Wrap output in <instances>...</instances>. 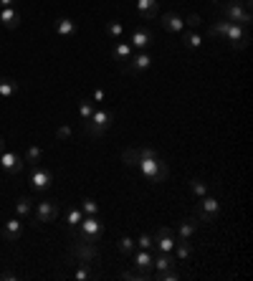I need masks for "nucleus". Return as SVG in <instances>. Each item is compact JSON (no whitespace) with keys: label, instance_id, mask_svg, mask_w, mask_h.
Segmentation results:
<instances>
[{"label":"nucleus","instance_id":"f257e3e1","mask_svg":"<svg viewBox=\"0 0 253 281\" xmlns=\"http://www.w3.org/2000/svg\"><path fill=\"white\" fill-rule=\"evenodd\" d=\"M225 21L238 23V26H250L253 16H250V0H228L220 6Z\"/></svg>","mask_w":253,"mask_h":281},{"label":"nucleus","instance_id":"f03ea898","mask_svg":"<svg viewBox=\"0 0 253 281\" xmlns=\"http://www.w3.org/2000/svg\"><path fill=\"white\" fill-rule=\"evenodd\" d=\"M112 122H114V112H109V109H94V114L86 119V132L91 137H102L112 127Z\"/></svg>","mask_w":253,"mask_h":281},{"label":"nucleus","instance_id":"7ed1b4c3","mask_svg":"<svg viewBox=\"0 0 253 281\" xmlns=\"http://www.w3.org/2000/svg\"><path fill=\"white\" fill-rule=\"evenodd\" d=\"M137 167L142 170V175L149 180V182H162L167 177V165L160 160V157H144L137 162Z\"/></svg>","mask_w":253,"mask_h":281},{"label":"nucleus","instance_id":"20e7f679","mask_svg":"<svg viewBox=\"0 0 253 281\" xmlns=\"http://www.w3.org/2000/svg\"><path fill=\"white\" fill-rule=\"evenodd\" d=\"M102 233H104V223L96 220V215H89L86 220L79 223V233H76V238L84 241V243H96V238H99Z\"/></svg>","mask_w":253,"mask_h":281},{"label":"nucleus","instance_id":"39448f33","mask_svg":"<svg viewBox=\"0 0 253 281\" xmlns=\"http://www.w3.org/2000/svg\"><path fill=\"white\" fill-rule=\"evenodd\" d=\"M220 210V203L215 200V198H208V195H203V200H200V208L195 210V218L197 220H203V223H213V215Z\"/></svg>","mask_w":253,"mask_h":281},{"label":"nucleus","instance_id":"423d86ee","mask_svg":"<svg viewBox=\"0 0 253 281\" xmlns=\"http://www.w3.org/2000/svg\"><path fill=\"white\" fill-rule=\"evenodd\" d=\"M225 38L230 41V46L233 49H245L248 46V31H245V26H238V23H230L228 26V31H225Z\"/></svg>","mask_w":253,"mask_h":281},{"label":"nucleus","instance_id":"0eeeda50","mask_svg":"<svg viewBox=\"0 0 253 281\" xmlns=\"http://www.w3.org/2000/svg\"><path fill=\"white\" fill-rule=\"evenodd\" d=\"M23 165H26V160H23V157H18L16 152H8V150L0 152V167H3L8 175L21 172V170H23Z\"/></svg>","mask_w":253,"mask_h":281},{"label":"nucleus","instance_id":"6e6552de","mask_svg":"<svg viewBox=\"0 0 253 281\" xmlns=\"http://www.w3.org/2000/svg\"><path fill=\"white\" fill-rule=\"evenodd\" d=\"M59 215V203L56 200H41L36 205V220L38 223H51Z\"/></svg>","mask_w":253,"mask_h":281},{"label":"nucleus","instance_id":"1a4fd4ad","mask_svg":"<svg viewBox=\"0 0 253 281\" xmlns=\"http://www.w3.org/2000/svg\"><path fill=\"white\" fill-rule=\"evenodd\" d=\"M51 182H54V172L46 170V167H41V165H36V167H33V175H31L33 190H48Z\"/></svg>","mask_w":253,"mask_h":281},{"label":"nucleus","instance_id":"9d476101","mask_svg":"<svg viewBox=\"0 0 253 281\" xmlns=\"http://www.w3.org/2000/svg\"><path fill=\"white\" fill-rule=\"evenodd\" d=\"M152 238H155V246H157L162 253H170V251H175V243H177V238L172 236V230H170V228H160V230H157Z\"/></svg>","mask_w":253,"mask_h":281},{"label":"nucleus","instance_id":"9b49d317","mask_svg":"<svg viewBox=\"0 0 253 281\" xmlns=\"http://www.w3.org/2000/svg\"><path fill=\"white\" fill-rule=\"evenodd\" d=\"M71 253L76 256V258H81L84 263H91L94 258H99V251H96V243H84V241H79L74 248H71Z\"/></svg>","mask_w":253,"mask_h":281},{"label":"nucleus","instance_id":"f8f14e48","mask_svg":"<svg viewBox=\"0 0 253 281\" xmlns=\"http://www.w3.org/2000/svg\"><path fill=\"white\" fill-rule=\"evenodd\" d=\"M152 66V56L149 54H137V59H132L127 66H124V71L127 74H142V71H147Z\"/></svg>","mask_w":253,"mask_h":281},{"label":"nucleus","instance_id":"ddd939ff","mask_svg":"<svg viewBox=\"0 0 253 281\" xmlns=\"http://www.w3.org/2000/svg\"><path fill=\"white\" fill-rule=\"evenodd\" d=\"M152 41H155V36L149 28H137L132 36V49H147V46H152Z\"/></svg>","mask_w":253,"mask_h":281},{"label":"nucleus","instance_id":"4468645a","mask_svg":"<svg viewBox=\"0 0 253 281\" xmlns=\"http://www.w3.org/2000/svg\"><path fill=\"white\" fill-rule=\"evenodd\" d=\"M3 236H6V241L16 243V241H18V238L23 236V223H21L18 218L8 220V223H6V230H3Z\"/></svg>","mask_w":253,"mask_h":281},{"label":"nucleus","instance_id":"2eb2a0df","mask_svg":"<svg viewBox=\"0 0 253 281\" xmlns=\"http://www.w3.org/2000/svg\"><path fill=\"white\" fill-rule=\"evenodd\" d=\"M137 11H139V16H142L144 21H149V18L157 16L160 6H157V0H137Z\"/></svg>","mask_w":253,"mask_h":281},{"label":"nucleus","instance_id":"dca6fc26","mask_svg":"<svg viewBox=\"0 0 253 281\" xmlns=\"http://www.w3.org/2000/svg\"><path fill=\"white\" fill-rule=\"evenodd\" d=\"M162 26H165L170 33H182L185 21H182L180 16H175V13H165V16H162Z\"/></svg>","mask_w":253,"mask_h":281},{"label":"nucleus","instance_id":"f3484780","mask_svg":"<svg viewBox=\"0 0 253 281\" xmlns=\"http://www.w3.org/2000/svg\"><path fill=\"white\" fill-rule=\"evenodd\" d=\"M0 21H3L6 28H18L21 26V16H18L16 8H3L0 11Z\"/></svg>","mask_w":253,"mask_h":281},{"label":"nucleus","instance_id":"a211bd4d","mask_svg":"<svg viewBox=\"0 0 253 281\" xmlns=\"http://www.w3.org/2000/svg\"><path fill=\"white\" fill-rule=\"evenodd\" d=\"M195 228H197V218L185 220V223L180 225V230H177V241H190V238H192V233H195Z\"/></svg>","mask_w":253,"mask_h":281},{"label":"nucleus","instance_id":"6ab92c4d","mask_svg":"<svg viewBox=\"0 0 253 281\" xmlns=\"http://www.w3.org/2000/svg\"><path fill=\"white\" fill-rule=\"evenodd\" d=\"M152 261H155V256H152L147 248H142L139 253H134V266H137L139 271H147V268L152 266Z\"/></svg>","mask_w":253,"mask_h":281},{"label":"nucleus","instance_id":"aec40b11","mask_svg":"<svg viewBox=\"0 0 253 281\" xmlns=\"http://www.w3.org/2000/svg\"><path fill=\"white\" fill-rule=\"evenodd\" d=\"M56 33L59 36H74L76 33V23L71 18H59L56 21Z\"/></svg>","mask_w":253,"mask_h":281},{"label":"nucleus","instance_id":"412c9836","mask_svg":"<svg viewBox=\"0 0 253 281\" xmlns=\"http://www.w3.org/2000/svg\"><path fill=\"white\" fill-rule=\"evenodd\" d=\"M112 56H114L117 61H129V59H132V43H117V46L112 49Z\"/></svg>","mask_w":253,"mask_h":281},{"label":"nucleus","instance_id":"4be33fe9","mask_svg":"<svg viewBox=\"0 0 253 281\" xmlns=\"http://www.w3.org/2000/svg\"><path fill=\"white\" fill-rule=\"evenodd\" d=\"M16 91H18V84L13 79H0V97L3 99H11Z\"/></svg>","mask_w":253,"mask_h":281},{"label":"nucleus","instance_id":"5701e85b","mask_svg":"<svg viewBox=\"0 0 253 281\" xmlns=\"http://www.w3.org/2000/svg\"><path fill=\"white\" fill-rule=\"evenodd\" d=\"M31 210H33L31 198H18V203H16V213H18L21 218H26V215H31Z\"/></svg>","mask_w":253,"mask_h":281},{"label":"nucleus","instance_id":"b1692460","mask_svg":"<svg viewBox=\"0 0 253 281\" xmlns=\"http://www.w3.org/2000/svg\"><path fill=\"white\" fill-rule=\"evenodd\" d=\"M81 220H84V210H79V208H71V210L66 213V223H69L71 228H76Z\"/></svg>","mask_w":253,"mask_h":281},{"label":"nucleus","instance_id":"393cba45","mask_svg":"<svg viewBox=\"0 0 253 281\" xmlns=\"http://www.w3.org/2000/svg\"><path fill=\"white\" fill-rule=\"evenodd\" d=\"M122 33H124V26L122 23H117V21H109L107 23V36H112V38H122Z\"/></svg>","mask_w":253,"mask_h":281},{"label":"nucleus","instance_id":"a878e982","mask_svg":"<svg viewBox=\"0 0 253 281\" xmlns=\"http://www.w3.org/2000/svg\"><path fill=\"white\" fill-rule=\"evenodd\" d=\"M117 248H119V253L122 256H129L132 251H134V238H129V236H124L119 243H117Z\"/></svg>","mask_w":253,"mask_h":281},{"label":"nucleus","instance_id":"bb28decb","mask_svg":"<svg viewBox=\"0 0 253 281\" xmlns=\"http://www.w3.org/2000/svg\"><path fill=\"white\" fill-rule=\"evenodd\" d=\"M175 251H177V258H190V253H192V248H190V241H177L175 243Z\"/></svg>","mask_w":253,"mask_h":281},{"label":"nucleus","instance_id":"cd10ccee","mask_svg":"<svg viewBox=\"0 0 253 281\" xmlns=\"http://www.w3.org/2000/svg\"><path fill=\"white\" fill-rule=\"evenodd\" d=\"M228 26H230V21H218V23H213V26L208 28V33H210V36H225Z\"/></svg>","mask_w":253,"mask_h":281},{"label":"nucleus","instance_id":"c85d7f7f","mask_svg":"<svg viewBox=\"0 0 253 281\" xmlns=\"http://www.w3.org/2000/svg\"><path fill=\"white\" fill-rule=\"evenodd\" d=\"M79 114H81V119H89V117L94 114V104H91L89 99L79 102Z\"/></svg>","mask_w":253,"mask_h":281},{"label":"nucleus","instance_id":"c756f323","mask_svg":"<svg viewBox=\"0 0 253 281\" xmlns=\"http://www.w3.org/2000/svg\"><path fill=\"white\" fill-rule=\"evenodd\" d=\"M152 263L157 266V271H167V268L172 266V258H170L167 253H162V256H157V258H155Z\"/></svg>","mask_w":253,"mask_h":281},{"label":"nucleus","instance_id":"7c9ffc66","mask_svg":"<svg viewBox=\"0 0 253 281\" xmlns=\"http://www.w3.org/2000/svg\"><path fill=\"white\" fill-rule=\"evenodd\" d=\"M122 160H124V165H129V167H134V165L139 162V155H137V150H124V155H122Z\"/></svg>","mask_w":253,"mask_h":281},{"label":"nucleus","instance_id":"2f4dec72","mask_svg":"<svg viewBox=\"0 0 253 281\" xmlns=\"http://www.w3.org/2000/svg\"><path fill=\"white\" fill-rule=\"evenodd\" d=\"M190 190H192V195H197V198L208 195V188H205L203 180H192V182H190Z\"/></svg>","mask_w":253,"mask_h":281},{"label":"nucleus","instance_id":"473e14b6","mask_svg":"<svg viewBox=\"0 0 253 281\" xmlns=\"http://www.w3.org/2000/svg\"><path fill=\"white\" fill-rule=\"evenodd\" d=\"M182 41H185V46H187V49H197V46L203 43V38H200L197 33H185V38H182Z\"/></svg>","mask_w":253,"mask_h":281},{"label":"nucleus","instance_id":"72a5a7b5","mask_svg":"<svg viewBox=\"0 0 253 281\" xmlns=\"http://www.w3.org/2000/svg\"><path fill=\"white\" fill-rule=\"evenodd\" d=\"M43 157V150L41 147H28V152H26V160L28 162H38Z\"/></svg>","mask_w":253,"mask_h":281},{"label":"nucleus","instance_id":"f704fd0d","mask_svg":"<svg viewBox=\"0 0 253 281\" xmlns=\"http://www.w3.org/2000/svg\"><path fill=\"white\" fill-rule=\"evenodd\" d=\"M81 208H84L86 215H96V213H99V205H96V200H91V198H86Z\"/></svg>","mask_w":253,"mask_h":281},{"label":"nucleus","instance_id":"c9c22d12","mask_svg":"<svg viewBox=\"0 0 253 281\" xmlns=\"http://www.w3.org/2000/svg\"><path fill=\"white\" fill-rule=\"evenodd\" d=\"M137 246H139V248H147V251H149V248L155 246V238H152L149 233H142V236L137 238Z\"/></svg>","mask_w":253,"mask_h":281},{"label":"nucleus","instance_id":"e433bc0d","mask_svg":"<svg viewBox=\"0 0 253 281\" xmlns=\"http://www.w3.org/2000/svg\"><path fill=\"white\" fill-rule=\"evenodd\" d=\"M185 23H187V26H190V28H197V26H200V23H203V18H200V16H197V13H190V16H187V21H185Z\"/></svg>","mask_w":253,"mask_h":281},{"label":"nucleus","instance_id":"4c0bfd02","mask_svg":"<svg viewBox=\"0 0 253 281\" xmlns=\"http://www.w3.org/2000/svg\"><path fill=\"white\" fill-rule=\"evenodd\" d=\"M76 278H79V281L94 278V271H89V268H76Z\"/></svg>","mask_w":253,"mask_h":281},{"label":"nucleus","instance_id":"58836bf2","mask_svg":"<svg viewBox=\"0 0 253 281\" xmlns=\"http://www.w3.org/2000/svg\"><path fill=\"white\" fill-rule=\"evenodd\" d=\"M137 155H139V160H144V157H157V152H155L152 147H142V150H137Z\"/></svg>","mask_w":253,"mask_h":281},{"label":"nucleus","instance_id":"ea45409f","mask_svg":"<svg viewBox=\"0 0 253 281\" xmlns=\"http://www.w3.org/2000/svg\"><path fill=\"white\" fill-rule=\"evenodd\" d=\"M157 278H162V281H175V278H177V273L167 268V271H160V273H157Z\"/></svg>","mask_w":253,"mask_h":281},{"label":"nucleus","instance_id":"a19ab883","mask_svg":"<svg viewBox=\"0 0 253 281\" xmlns=\"http://www.w3.org/2000/svg\"><path fill=\"white\" fill-rule=\"evenodd\" d=\"M122 278H129V281H134V278H144V271H127V273H122Z\"/></svg>","mask_w":253,"mask_h":281},{"label":"nucleus","instance_id":"79ce46f5","mask_svg":"<svg viewBox=\"0 0 253 281\" xmlns=\"http://www.w3.org/2000/svg\"><path fill=\"white\" fill-rule=\"evenodd\" d=\"M56 134H59V139H69V137H71V129H69V127H59Z\"/></svg>","mask_w":253,"mask_h":281},{"label":"nucleus","instance_id":"37998d69","mask_svg":"<svg viewBox=\"0 0 253 281\" xmlns=\"http://www.w3.org/2000/svg\"><path fill=\"white\" fill-rule=\"evenodd\" d=\"M0 8H16V0H0Z\"/></svg>","mask_w":253,"mask_h":281},{"label":"nucleus","instance_id":"c03bdc74","mask_svg":"<svg viewBox=\"0 0 253 281\" xmlns=\"http://www.w3.org/2000/svg\"><path fill=\"white\" fill-rule=\"evenodd\" d=\"M102 99H104V91L96 89V91H94V102H102Z\"/></svg>","mask_w":253,"mask_h":281},{"label":"nucleus","instance_id":"a18cd8bd","mask_svg":"<svg viewBox=\"0 0 253 281\" xmlns=\"http://www.w3.org/2000/svg\"><path fill=\"white\" fill-rule=\"evenodd\" d=\"M6 150V142H3V137H0V152H3Z\"/></svg>","mask_w":253,"mask_h":281},{"label":"nucleus","instance_id":"49530a36","mask_svg":"<svg viewBox=\"0 0 253 281\" xmlns=\"http://www.w3.org/2000/svg\"><path fill=\"white\" fill-rule=\"evenodd\" d=\"M215 3H218V0H215Z\"/></svg>","mask_w":253,"mask_h":281}]
</instances>
